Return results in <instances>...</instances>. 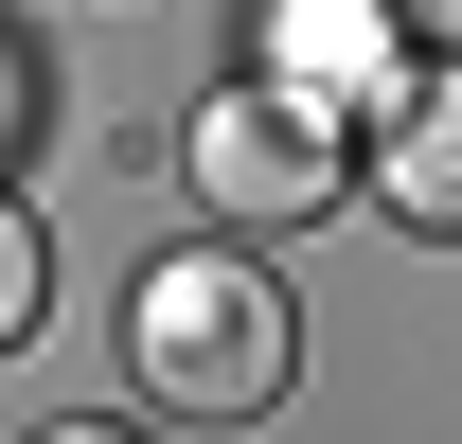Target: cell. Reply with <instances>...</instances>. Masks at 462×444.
<instances>
[{"mask_svg":"<svg viewBox=\"0 0 462 444\" xmlns=\"http://www.w3.org/2000/svg\"><path fill=\"white\" fill-rule=\"evenodd\" d=\"M125 374H143L161 427H249V409H285L302 320H285V284L249 249H161L125 284Z\"/></svg>","mask_w":462,"mask_h":444,"instance_id":"6da1fadb","label":"cell"},{"mask_svg":"<svg viewBox=\"0 0 462 444\" xmlns=\"http://www.w3.org/2000/svg\"><path fill=\"white\" fill-rule=\"evenodd\" d=\"M36 302H54V249H36V214H18V196H0V356H18V338H36Z\"/></svg>","mask_w":462,"mask_h":444,"instance_id":"5b68a950","label":"cell"},{"mask_svg":"<svg viewBox=\"0 0 462 444\" xmlns=\"http://www.w3.org/2000/svg\"><path fill=\"white\" fill-rule=\"evenodd\" d=\"M18 143H36V71L0 54V161H18Z\"/></svg>","mask_w":462,"mask_h":444,"instance_id":"8992f818","label":"cell"},{"mask_svg":"<svg viewBox=\"0 0 462 444\" xmlns=\"http://www.w3.org/2000/svg\"><path fill=\"white\" fill-rule=\"evenodd\" d=\"M285 89L302 107H392V18H374V0H285Z\"/></svg>","mask_w":462,"mask_h":444,"instance_id":"277c9868","label":"cell"},{"mask_svg":"<svg viewBox=\"0 0 462 444\" xmlns=\"http://www.w3.org/2000/svg\"><path fill=\"white\" fill-rule=\"evenodd\" d=\"M196 196H214L231 231H320L356 196L338 107H302L285 71H267V89H214V107H196Z\"/></svg>","mask_w":462,"mask_h":444,"instance_id":"7a4b0ae2","label":"cell"},{"mask_svg":"<svg viewBox=\"0 0 462 444\" xmlns=\"http://www.w3.org/2000/svg\"><path fill=\"white\" fill-rule=\"evenodd\" d=\"M409 18H427V36H445V54H462V0H409Z\"/></svg>","mask_w":462,"mask_h":444,"instance_id":"52a82bcc","label":"cell"},{"mask_svg":"<svg viewBox=\"0 0 462 444\" xmlns=\"http://www.w3.org/2000/svg\"><path fill=\"white\" fill-rule=\"evenodd\" d=\"M374 196H392L409 231H445V249H462V71H427V89L374 107Z\"/></svg>","mask_w":462,"mask_h":444,"instance_id":"3957f363","label":"cell"},{"mask_svg":"<svg viewBox=\"0 0 462 444\" xmlns=\"http://www.w3.org/2000/svg\"><path fill=\"white\" fill-rule=\"evenodd\" d=\"M36 444H143V427H36Z\"/></svg>","mask_w":462,"mask_h":444,"instance_id":"ba28073f","label":"cell"}]
</instances>
